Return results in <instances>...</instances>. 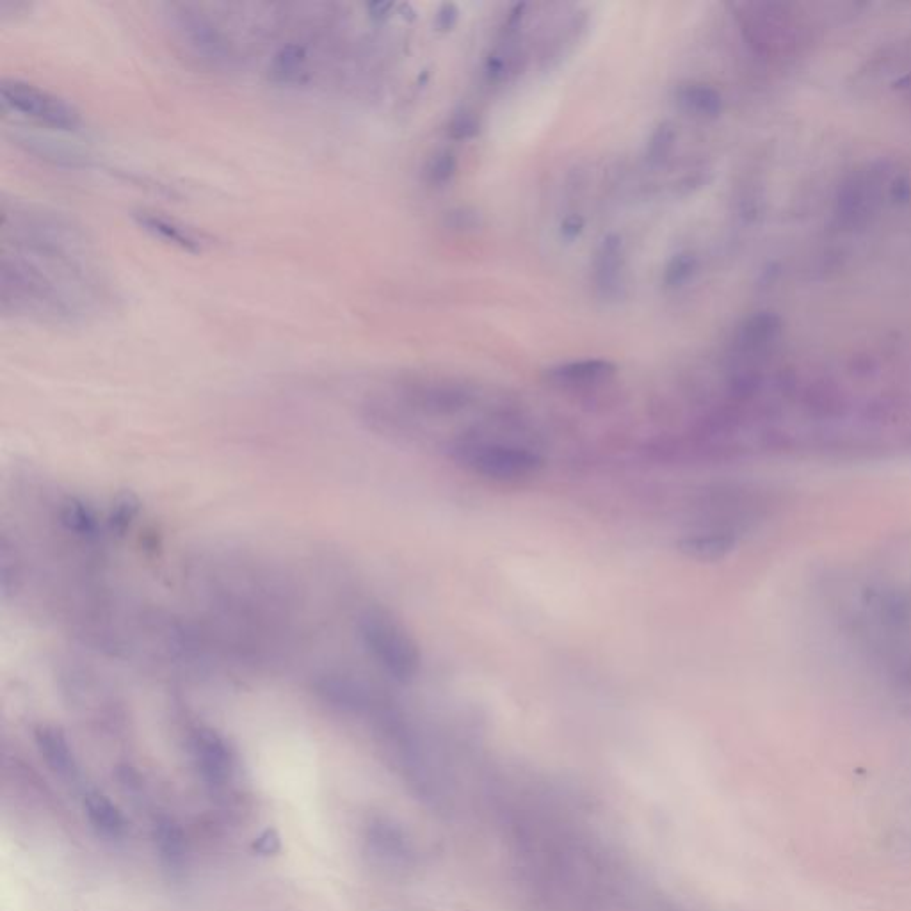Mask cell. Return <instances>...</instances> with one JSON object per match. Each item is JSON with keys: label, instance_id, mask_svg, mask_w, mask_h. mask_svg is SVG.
Wrapping results in <instances>:
<instances>
[{"label": "cell", "instance_id": "15", "mask_svg": "<svg viewBox=\"0 0 911 911\" xmlns=\"http://www.w3.org/2000/svg\"><path fill=\"white\" fill-rule=\"evenodd\" d=\"M61 522L65 525L70 533L79 534V536H93L98 531V520L93 509L88 508L79 500L70 499L63 504L61 509Z\"/></svg>", "mask_w": 911, "mask_h": 911}, {"label": "cell", "instance_id": "2", "mask_svg": "<svg viewBox=\"0 0 911 911\" xmlns=\"http://www.w3.org/2000/svg\"><path fill=\"white\" fill-rule=\"evenodd\" d=\"M164 25L182 56L212 72H228L241 63L239 43L230 25L200 4H168Z\"/></svg>", "mask_w": 911, "mask_h": 911}, {"label": "cell", "instance_id": "14", "mask_svg": "<svg viewBox=\"0 0 911 911\" xmlns=\"http://www.w3.org/2000/svg\"><path fill=\"white\" fill-rule=\"evenodd\" d=\"M678 104L682 105L687 113L702 118H714L721 111V97L718 91L703 84H689L678 89Z\"/></svg>", "mask_w": 911, "mask_h": 911}, {"label": "cell", "instance_id": "8", "mask_svg": "<svg viewBox=\"0 0 911 911\" xmlns=\"http://www.w3.org/2000/svg\"><path fill=\"white\" fill-rule=\"evenodd\" d=\"M625 253L620 235H607L595 253V287L605 301H618L625 291Z\"/></svg>", "mask_w": 911, "mask_h": 911}, {"label": "cell", "instance_id": "5", "mask_svg": "<svg viewBox=\"0 0 911 911\" xmlns=\"http://www.w3.org/2000/svg\"><path fill=\"white\" fill-rule=\"evenodd\" d=\"M458 460L476 476L495 483H522L536 476L543 460L536 452L504 444H465Z\"/></svg>", "mask_w": 911, "mask_h": 911}, {"label": "cell", "instance_id": "21", "mask_svg": "<svg viewBox=\"0 0 911 911\" xmlns=\"http://www.w3.org/2000/svg\"><path fill=\"white\" fill-rule=\"evenodd\" d=\"M139 511L138 500L134 499L132 495H123L116 504H114L113 509H111V516H109V522L113 525L116 531H125L132 520L136 518Z\"/></svg>", "mask_w": 911, "mask_h": 911}, {"label": "cell", "instance_id": "20", "mask_svg": "<svg viewBox=\"0 0 911 911\" xmlns=\"http://www.w3.org/2000/svg\"><path fill=\"white\" fill-rule=\"evenodd\" d=\"M479 130H481V123L477 120L476 114L470 113V111H460L449 123V136L454 141L476 138Z\"/></svg>", "mask_w": 911, "mask_h": 911}, {"label": "cell", "instance_id": "13", "mask_svg": "<svg viewBox=\"0 0 911 911\" xmlns=\"http://www.w3.org/2000/svg\"><path fill=\"white\" fill-rule=\"evenodd\" d=\"M84 808L88 815L89 823L93 824L102 835L107 837H120L127 828L125 817L120 808L114 805L111 799L100 792H89L84 799Z\"/></svg>", "mask_w": 911, "mask_h": 911}, {"label": "cell", "instance_id": "6", "mask_svg": "<svg viewBox=\"0 0 911 911\" xmlns=\"http://www.w3.org/2000/svg\"><path fill=\"white\" fill-rule=\"evenodd\" d=\"M191 755L198 773L210 787H223L234 771V757L225 739L212 728H194L189 737Z\"/></svg>", "mask_w": 911, "mask_h": 911}, {"label": "cell", "instance_id": "19", "mask_svg": "<svg viewBox=\"0 0 911 911\" xmlns=\"http://www.w3.org/2000/svg\"><path fill=\"white\" fill-rule=\"evenodd\" d=\"M456 170H458V159L456 155L449 152V150H444L440 154H436L428 166V178L431 184H436V186H444L449 180H452V177L456 175Z\"/></svg>", "mask_w": 911, "mask_h": 911}, {"label": "cell", "instance_id": "9", "mask_svg": "<svg viewBox=\"0 0 911 911\" xmlns=\"http://www.w3.org/2000/svg\"><path fill=\"white\" fill-rule=\"evenodd\" d=\"M616 365L609 360L591 358V360H577L554 365L545 371V379L550 385L563 388L593 387L604 383L616 374Z\"/></svg>", "mask_w": 911, "mask_h": 911}, {"label": "cell", "instance_id": "18", "mask_svg": "<svg viewBox=\"0 0 911 911\" xmlns=\"http://www.w3.org/2000/svg\"><path fill=\"white\" fill-rule=\"evenodd\" d=\"M698 269V260L693 253H678L671 258L668 266L664 269V285L668 289H680L684 287Z\"/></svg>", "mask_w": 911, "mask_h": 911}, {"label": "cell", "instance_id": "11", "mask_svg": "<svg viewBox=\"0 0 911 911\" xmlns=\"http://www.w3.org/2000/svg\"><path fill=\"white\" fill-rule=\"evenodd\" d=\"M34 739L41 757L54 773L59 774L61 778H75L77 762L73 757L72 746L61 728L50 725L38 726L34 732Z\"/></svg>", "mask_w": 911, "mask_h": 911}, {"label": "cell", "instance_id": "22", "mask_svg": "<svg viewBox=\"0 0 911 911\" xmlns=\"http://www.w3.org/2000/svg\"><path fill=\"white\" fill-rule=\"evenodd\" d=\"M458 20H460V9H458V6L452 4V2H445V4H442L440 9H438V13H436L435 27L440 33H449V31H452V29L456 27Z\"/></svg>", "mask_w": 911, "mask_h": 911}, {"label": "cell", "instance_id": "24", "mask_svg": "<svg viewBox=\"0 0 911 911\" xmlns=\"http://www.w3.org/2000/svg\"><path fill=\"white\" fill-rule=\"evenodd\" d=\"M449 219L454 228H476L479 223L477 212H470L468 209L454 210L449 214Z\"/></svg>", "mask_w": 911, "mask_h": 911}, {"label": "cell", "instance_id": "23", "mask_svg": "<svg viewBox=\"0 0 911 911\" xmlns=\"http://www.w3.org/2000/svg\"><path fill=\"white\" fill-rule=\"evenodd\" d=\"M255 851L262 855H275L280 851V835L275 830H267L255 839Z\"/></svg>", "mask_w": 911, "mask_h": 911}, {"label": "cell", "instance_id": "1", "mask_svg": "<svg viewBox=\"0 0 911 911\" xmlns=\"http://www.w3.org/2000/svg\"><path fill=\"white\" fill-rule=\"evenodd\" d=\"M2 253L24 260L84 301L93 312L104 303V275L81 226L57 210L2 202Z\"/></svg>", "mask_w": 911, "mask_h": 911}, {"label": "cell", "instance_id": "3", "mask_svg": "<svg viewBox=\"0 0 911 911\" xmlns=\"http://www.w3.org/2000/svg\"><path fill=\"white\" fill-rule=\"evenodd\" d=\"M358 632L372 661L388 677L399 684H410L419 675L422 664L419 645L392 614L383 609L365 611L358 620Z\"/></svg>", "mask_w": 911, "mask_h": 911}, {"label": "cell", "instance_id": "17", "mask_svg": "<svg viewBox=\"0 0 911 911\" xmlns=\"http://www.w3.org/2000/svg\"><path fill=\"white\" fill-rule=\"evenodd\" d=\"M369 842L376 849V853L387 858H397L404 853L403 837L390 824H374L369 830Z\"/></svg>", "mask_w": 911, "mask_h": 911}, {"label": "cell", "instance_id": "25", "mask_svg": "<svg viewBox=\"0 0 911 911\" xmlns=\"http://www.w3.org/2000/svg\"><path fill=\"white\" fill-rule=\"evenodd\" d=\"M582 228H584V219L581 216H570L563 221L561 225V235L565 237L566 241H573L581 235Z\"/></svg>", "mask_w": 911, "mask_h": 911}, {"label": "cell", "instance_id": "4", "mask_svg": "<svg viewBox=\"0 0 911 911\" xmlns=\"http://www.w3.org/2000/svg\"><path fill=\"white\" fill-rule=\"evenodd\" d=\"M0 100L6 111L17 114L38 129L75 132L82 125L81 113L75 105L31 82L2 79Z\"/></svg>", "mask_w": 911, "mask_h": 911}, {"label": "cell", "instance_id": "16", "mask_svg": "<svg viewBox=\"0 0 911 911\" xmlns=\"http://www.w3.org/2000/svg\"><path fill=\"white\" fill-rule=\"evenodd\" d=\"M677 143V130L670 121H664L652 132L646 146V161L652 166H661L670 159L671 152Z\"/></svg>", "mask_w": 911, "mask_h": 911}, {"label": "cell", "instance_id": "7", "mask_svg": "<svg viewBox=\"0 0 911 911\" xmlns=\"http://www.w3.org/2000/svg\"><path fill=\"white\" fill-rule=\"evenodd\" d=\"M132 216L139 228H143L146 234H150L154 239L166 242L170 246H175L178 250L187 251V253H202L209 244L203 234L196 232L191 226L184 225L182 221L170 218L157 210L139 209Z\"/></svg>", "mask_w": 911, "mask_h": 911}, {"label": "cell", "instance_id": "12", "mask_svg": "<svg viewBox=\"0 0 911 911\" xmlns=\"http://www.w3.org/2000/svg\"><path fill=\"white\" fill-rule=\"evenodd\" d=\"M154 840L159 858L168 871L178 872L186 867V835L175 819L166 815L159 817L155 821Z\"/></svg>", "mask_w": 911, "mask_h": 911}, {"label": "cell", "instance_id": "10", "mask_svg": "<svg viewBox=\"0 0 911 911\" xmlns=\"http://www.w3.org/2000/svg\"><path fill=\"white\" fill-rule=\"evenodd\" d=\"M737 547V536L730 531L694 533L677 541V550L698 563H718Z\"/></svg>", "mask_w": 911, "mask_h": 911}]
</instances>
